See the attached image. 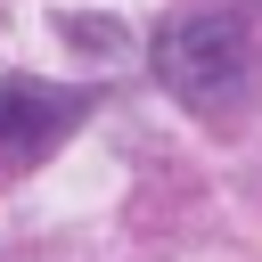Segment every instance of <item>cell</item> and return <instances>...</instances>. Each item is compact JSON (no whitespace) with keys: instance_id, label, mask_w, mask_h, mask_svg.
Returning <instances> with one entry per match:
<instances>
[{"instance_id":"cell-2","label":"cell","mask_w":262,"mask_h":262,"mask_svg":"<svg viewBox=\"0 0 262 262\" xmlns=\"http://www.w3.org/2000/svg\"><path fill=\"white\" fill-rule=\"evenodd\" d=\"M82 115H90V90H57V82L8 74V82H0V180H8V172H33Z\"/></svg>"},{"instance_id":"cell-1","label":"cell","mask_w":262,"mask_h":262,"mask_svg":"<svg viewBox=\"0 0 262 262\" xmlns=\"http://www.w3.org/2000/svg\"><path fill=\"white\" fill-rule=\"evenodd\" d=\"M156 82L196 106V115H229L254 82V25L237 0H188L164 16L156 33Z\"/></svg>"}]
</instances>
